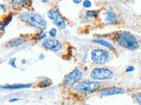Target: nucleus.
<instances>
[{
	"instance_id": "1a4fd4ad",
	"label": "nucleus",
	"mask_w": 141,
	"mask_h": 105,
	"mask_svg": "<svg viewBox=\"0 0 141 105\" xmlns=\"http://www.w3.org/2000/svg\"><path fill=\"white\" fill-rule=\"evenodd\" d=\"M124 93V90L122 88L117 87H110L104 88L101 91L100 95L101 96H110V95H122Z\"/></svg>"
},
{
	"instance_id": "b1692460",
	"label": "nucleus",
	"mask_w": 141,
	"mask_h": 105,
	"mask_svg": "<svg viewBox=\"0 0 141 105\" xmlns=\"http://www.w3.org/2000/svg\"><path fill=\"white\" fill-rule=\"evenodd\" d=\"M43 58H44V55L41 54V55H40V59H43Z\"/></svg>"
},
{
	"instance_id": "6ab92c4d",
	"label": "nucleus",
	"mask_w": 141,
	"mask_h": 105,
	"mask_svg": "<svg viewBox=\"0 0 141 105\" xmlns=\"http://www.w3.org/2000/svg\"><path fill=\"white\" fill-rule=\"evenodd\" d=\"M49 35H50L52 38H54V37H56V35H57V30H56L55 28L51 29L50 32H49Z\"/></svg>"
},
{
	"instance_id": "4468645a",
	"label": "nucleus",
	"mask_w": 141,
	"mask_h": 105,
	"mask_svg": "<svg viewBox=\"0 0 141 105\" xmlns=\"http://www.w3.org/2000/svg\"><path fill=\"white\" fill-rule=\"evenodd\" d=\"M98 14H99V11H88V12H86V15L89 18L97 17Z\"/></svg>"
},
{
	"instance_id": "7ed1b4c3",
	"label": "nucleus",
	"mask_w": 141,
	"mask_h": 105,
	"mask_svg": "<svg viewBox=\"0 0 141 105\" xmlns=\"http://www.w3.org/2000/svg\"><path fill=\"white\" fill-rule=\"evenodd\" d=\"M100 87H101V83L99 82L86 81V82H78L75 86V90L78 93L87 94V93H91V92L95 91Z\"/></svg>"
},
{
	"instance_id": "9d476101",
	"label": "nucleus",
	"mask_w": 141,
	"mask_h": 105,
	"mask_svg": "<svg viewBox=\"0 0 141 105\" xmlns=\"http://www.w3.org/2000/svg\"><path fill=\"white\" fill-rule=\"evenodd\" d=\"M105 20H106V22L109 24L115 23V22L117 20V16H116V12L112 10H109L107 12H106Z\"/></svg>"
},
{
	"instance_id": "5701e85b",
	"label": "nucleus",
	"mask_w": 141,
	"mask_h": 105,
	"mask_svg": "<svg viewBox=\"0 0 141 105\" xmlns=\"http://www.w3.org/2000/svg\"><path fill=\"white\" fill-rule=\"evenodd\" d=\"M81 2H82V0H73L74 4H80Z\"/></svg>"
},
{
	"instance_id": "6e6552de",
	"label": "nucleus",
	"mask_w": 141,
	"mask_h": 105,
	"mask_svg": "<svg viewBox=\"0 0 141 105\" xmlns=\"http://www.w3.org/2000/svg\"><path fill=\"white\" fill-rule=\"evenodd\" d=\"M42 47H45L48 50H51L54 52H57L59 51L62 48V45L61 43L57 40H54V39H46L44 40V41L42 42Z\"/></svg>"
},
{
	"instance_id": "f03ea898",
	"label": "nucleus",
	"mask_w": 141,
	"mask_h": 105,
	"mask_svg": "<svg viewBox=\"0 0 141 105\" xmlns=\"http://www.w3.org/2000/svg\"><path fill=\"white\" fill-rule=\"evenodd\" d=\"M20 18L22 21L26 22L29 25L35 28L39 29V30H45L47 27V23L46 20L41 15L37 13H33V12H24L20 16Z\"/></svg>"
},
{
	"instance_id": "423d86ee",
	"label": "nucleus",
	"mask_w": 141,
	"mask_h": 105,
	"mask_svg": "<svg viewBox=\"0 0 141 105\" xmlns=\"http://www.w3.org/2000/svg\"><path fill=\"white\" fill-rule=\"evenodd\" d=\"M83 77V73L79 69L75 68L73 69L72 72L65 76L64 79V85L65 87L69 88L70 86H72L74 83L78 82L81 78Z\"/></svg>"
},
{
	"instance_id": "2eb2a0df",
	"label": "nucleus",
	"mask_w": 141,
	"mask_h": 105,
	"mask_svg": "<svg viewBox=\"0 0 141 105\" xmlns=\"http://www.w3.org/2000/svg\"><path fill=\"white\" fill-rule=\"evenodd\" d=\"M29 0H12V3L15 5H21L27 3Z\"/></svg>"
},
{
	"instance_id": "4be33fe9",
	"label": "nucleus",
	"mask_w": 141,
	"mask_h": 105,
	"mask_svg": "<svg viewBox=\"0 0 141 105\" xmlns=\"http://www.w3.org/2000/svg\"><path fill=\"white\" fill-rule=\"evenodd\" d=\"M17 101H19L18 98H14V99H11L9 102H17Z\"/></svg>"
},
{
	"instance_id": "f3484780",
	"label": "nucleus",
	"mask_w": 141,
	"mask_h": 105,
	"mask_svg": "<svg viewBox=\"0 0 141 105\" xmlns=\"http://www.w3.org/2000/svg\"><path fill=\"white\" fill-rule=\"evenodd\" d=\"M133 97L138 104H141V94H136Z\"/></svg>"
},
{
	"instance_id": "20e7f679",
	"label": "nucleus",
	"mask_w": 141,
	"mask_h": 105,
	"mask_svg": "<svg viewBox=\"0 0 141 105\" xmlns=\"http://www.w3.org/2000/svg\"><path fill=\"white\" fill-rule=\"evenodd\" d=\"M91 60L97 65L105 64L109 60V52L103 49H94L91 51Z\"/></svg>"
},
{
	"instance_id": "412c9836",
	"label": "nucleus",
	"mask_w": 141,
	"mask_h": 105,
	"mask_svg": "<svg viewBox=\"0 0 141 105\" xmlns=\"http://www.w3.org/2000/svg\"><path fill=\"white\" fill-rule=\"evenodd\" d=\"M45 37H46V34L45 33L42 34L41 36H39L38 38H37V40H42V39H45Z\"/></svg>"
},
{
	"instance_id": "393cba45",
	"label": "nucleus",
	"mask_w": 141,
	"mask_h": 105,
	"mask_svg": "<svg viewBox=\"0 0 141 105\" xmlns=\"http://www.w3.org/2000/svg\"><path fill=\"white\" fill-rule=\"evenodd\" d=\"M42 3H47L48 0H42Z\"/></svg>"
},
{
	"instance_id": "9b49d317",
	"label": "nucleus",
	"mask_w": 141,
	"mask_h": 105,
	"mask_svg": "<svg viewBox=\"0 0 141 105\" xmlns=\"http://www.w3.org/2000/svg\"><path fill=\"white\" fill-rule=\"evenodd\" d=\"M32 87L31 83H27V84H14V85H5L2 86L3 89H21V88H27Z\"/></svg>"
},
{
	"instance_id": "0eeeda50",
	"label": "nucleus",
	"mask_w": 141,
	"mask_h": 105,
	"mask_svg": "<svg viewBox=\"0 0 141 105\" xmlns=\"http://www.w3.org/2000/svg\"><path fill=\"white\" fill-rule=\"evenodd\" d=\"M48 16L51 20L55 23V25H57L58 28L60 29H64L66 27L65 21L64 20V18H62V16L60 15L57 11L55 10H49L48 12Z\"/></svg>"
},
{
	"instance_id": "39448f33",
	"label": "nucleus",
	"mask_w": 141,
	"mask_h": 105,
	"mask_svg": "<svg viewBox=\"0 0 141 105\" xmlns=\"http://www.w3.org/2000/svg\"><path fill=\"white\" fill-rule=\"evenodd\" d=\"M90 76L94 80H110L114 76V73L109 68L105 67H98L92 70Z\"/></svg>"
},
{
	"instance_id": "f257e3e1",
	"label": "nucleus",
	"mask_w": 141,
	"mask_h": 105,
	"mask_svg": "<svg viewBox=\"0 0 141 105\" xmlns=\"http://www.w3.org/2000/svg\"><path fill=\"white\" fill-rule=\"evenodd\" d=\"M116 42L119 44L121 47L128 50H137L139 47L138 42L137 40L136 37L132 35L129 32H120L116 34Z\"/></svg>"
},
{
	"instance_id": "f8f14e48",
	"label": "nucleus",
	"mask_w": 141,
	"mask_h": 105,
	"mask_svg": "<svg viewBox=\"0 0 141 105\" xmlns=\"http://www.w3.org/2000/svg\"><path fill=\"white\" fill-rule=\"evenodd\" d=\"M93 42L103 46V47H107V48L110 49V50H115V49H116L112 44H110L109 41H107L106 40H103V39H94V40H93Z\"/></svg>"
},
{
	"instance_id": "aec40b11",
	"label": "nucleus",
	"mask_w": 141,
	"mask_h": 105,
	"mask_svg": "<svg viewBox=\"0 0 141 105\" xmlns=\"http://www.w3.org/2000/svg\"><path fill=\"white\" fill-rule=\"evenodd\" d=\"M134 69H135V67H133V66H129V67H126L125 71L127 72V73H130V72H132V71H134Z\"/></svg>"
},
{
	"instance_id": "ddd939ff",
	"label": "nucleus",
	"mask_w": 141,
	"mask_h": 105,
	"mask_svg": "<svg viewBox=\"0 0 141 105\" xmlns=\"http://www.w3.org/2000/svg\"><path fill=\"white\" fill-rule=\"evenodd\" d=\"M24 42H25V40H21V39H13L6 44V47H18V46L23 44Z\"/></svg>"
},
{
	"instance_id": "dca6fc26",
	"label": "nucleus",
	"mask_w": 141,
	"mask_h": 105,
	"mask_svg": "<svg viewBox=\"0 0 141 105\" xmlns=\"http://www.w3.org/2000/svg\"><path fill=\"white\" fill-rule=\"evenodd\" d=\"M91 5H92V3H91L90 0H85L83 2V6L85 8H89V7H91Z\"/></svg>"
},
{
	"instance_id": "a211bd4d",
	"label": "nucleus",
	"mask_w": 141,
	"mask_h": 105,
	"mask_svg": "<svg viewBox=\"0 0 141 105\" xmlns=\"http://www.w3.org/2000/svg\"><path fill=\"white\" fill-rule=\"evenodd\" d=\"M9 64H10L12 67H17V66H16V59L14 58V59H12L11 60V61L9 62Z\"/></svg>"
}]
</instances>
